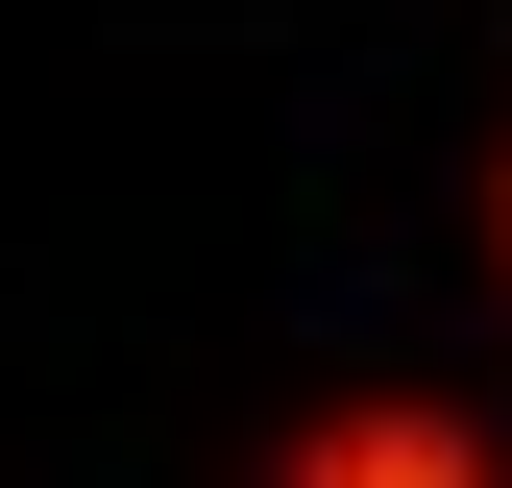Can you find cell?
I'll list each match as a JSON object with an SVG mask.
<instances>
[{
  "label": "cell",
  "mask_w": 512,
  "mask_h": 488,
  "mask_svg": "<svg viewBox=\"0 0 512 488\" xmlns=\"http://www.w3.org/2000/svg\"><path fill=\"white\" fill-rule=\"evenodd\" d=\"M293 488H464V440H439V415H342Z\"/></svg>",
  "instance_id": "6da1fadb"
}]
</instances>
